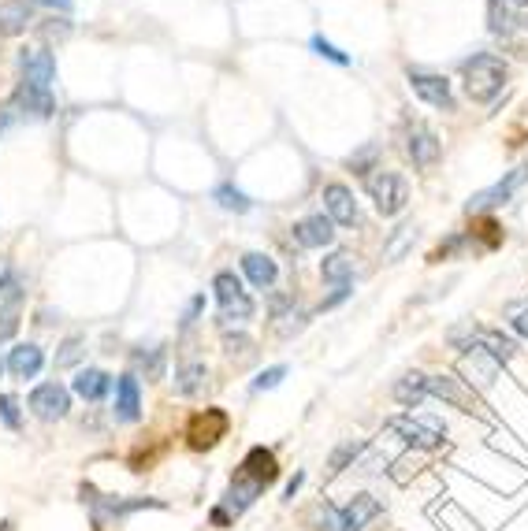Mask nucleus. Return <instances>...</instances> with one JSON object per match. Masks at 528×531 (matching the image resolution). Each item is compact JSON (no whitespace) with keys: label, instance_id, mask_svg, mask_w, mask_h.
<instances>
[{"label":"nucleus","instance_id":"obj_1","mask_svg":"<svg viewBox=\"0 0 528 531\" xmlns=\"http://www.w3.org/2000/svg\"><path fill=\"white\" fill-rule=\"evenodd\" d=\"M462 78H465V93L473 97L476 104H491L506 86V64L495 52H476L473 60L462 64Z\"/></svg>","mask_w":528,"mask_h":531},{"label":"nucleus","instance_id":"obj_2","mask_svg":"<svg viewBox=\"0 0 528 531\" xmlns=\"http://www.w3.org/2000/svg\"><path fill=\"white\" fill-rule=\"evenodd\" d=\"M212 294L220 305V324L224 327H242L253 320V298L242 290V279L235 272H216L212 279Z\"/></svg>","mask_w":528,"mask_h":531},{"label":"nucleus","instance_id":"obj_3","mask_svg":"<svg viewBox=\"0 0 528 531\" xmlns=\"http://www.w3.org/2000/svg\"><path fill=\"white\" fill-rule=\"evenodd\" d=\"M387 428L395 431L402 442L417 446V450H436V446H443V435H447V428H443L439 416H417V413L391 416Z\"/></svg>","mask_w":528,"mask_h":531},{"label":"nucleus","instance_id":"obj_4","mask_svg":"<svg viewBox=\"0 0 528 531\" xmlns=\"http://www.w3.org/2000/svg\"><path fill=\"white\" fill-rule=\"evenodd\" d=\"M365 190H369L376 212H380V216H387V220H391V216H398L402 208L410 205V186H406V179H402L398 171H376V175H369Z\"/></svg>","mask_w":528,"mask_h":531},{"label":"nucleus","instance_id":"obj_5","mask_svg":"<svg viewBox=\"0 0 528 531\" xmlns=\"http://www.w3.org/2000/svg\"><path fill=\"white\" fill-rule=\"evenodd\" d=\"M19 82L27 86H38V90H53L56 82V56L45 45H30V49L19 52Z\"/></svg>","mask_w":528,"mask_h":531},{"label":"nucleus","instance_id":"obj_6","mask_svg":"<svg viewBox=\"0 0 528 531\" xmlns=\"http://www.w3.org/2000/svg\"><path fill=\"white\" fill-rule=\"evenodd\" d=\"M19 312H23V283L15 272H0V342L15 338L19 331Z\"/></svg>","mask_w":528,"mask_h":531},{"label":"nucleus","instance_id":"obj_7","mask_svg":"<svg viewBox=\"0 0 528 531\" xmlns=\"http://www.w3.org/2000/svg\"><path fill=\"white\" fill-rule=\"evenodd\" d=\"M30 413L45 420V424H53V420H64L67 409H71V390L60 387V383H41V387L30 390Z\"/></svg>","mask_w":528,"mask_h":531},{"label":"nucleus","instance_id":"obj_8","mask_svg":"<svg viewBox=\"0 0 528 531\" xmlns=\"http://www.w3.org/2000/svg\"><path fill=\"white\" fill-rule=\"evenodd\" d=\"M410 90L421 97L424 104H432L439 112H454V93H450V78L447 75H436V71H417L413 67L410 75Z\"/></svg>","mask_w":528,"mask_h":531},{"label":"nucleus","instance_id":"obj_9","mask_svg":"<svg viewBox=\"0 0 528 531\" xmlns=\"http://www.w3.org/2000/svg\"><path fill=\"white\" fill-rule=\"evenodd\" d=\"M227 428H231V416H227L224 409H205V413H198L190 420L186 439H190L194 450H212V446L227 435Z\"/></svg>","mask_w":528,"mask_h":531},{"label":"nucleus","instance_id":"obj_10","mask_svg":"<svg viewBox=\"0 0 528 531\" xmlns=\"http://www.w3.org/2000/svg\"><path fill=\"white\" fill-rule=\"evenodd\" d=\"M424 394L428 398H439V402L454 405V409H462V413H476L480 402H476V394L465 387L462 379L454 376H424Z\"/></svg>","mask_w":528,"mask_h":531},{"label":"nucleus","instance_id":"obj_11","mask_svg":"<svg viewBox=\"0 0 528 531\" xmlns=\"http://www.w3.org/2000/svg\"><path fill=\"white\" fill-rule=\"evenodd\" d=\"M525 179H528V168L506 171V179H499L495 186H488V190H480V194L469 197V212H488V208L506 205V201L525 186Z\"/></svg>","mask_w":528,"mask_h":531},{"label":"nucleus","instance_id":"obj_12","mask_svg":"<svg viewBox=\"0 0 528 531\" xmlns=\"http://www.w3.org/2000/svg\"><path fill=\"white\" fill-rule=\"evenodd\" d=\"M320 201H324V216H328L331 223H339V227H354L357 223V201H354V190H350V186H343V182H328L324 194H320Z\"/></svg>","mask_w":528,"mask_h":531},{"label":"nucleus","instance_id":"obj_13","mask_svg":"<svg viewBox=\"0 0 528 531\" xmlns=\"http://www.w3.org/2000/svg\"><path fill=\"white\" fill-rule=\"evenodd\" d=\"M383 506L376 494H354L346 506H339V517H343V531H365L372 520L380 517Z\"/></svg>","mask_w":528,"mask_h":531},{"label":"nucleus","instance_id":"obj_14","mask_svg":"<svg viewBox=\"0 0 528 531\" xmlns=\"http://www.w3.org/2000/svg\"><path fill=\"white\" fill-rule=\"evenodd\" d=\"M406 153H410L413 168H432L439 160V153H443V145H439L436 130H428L424 123H417V127L406 134Z\"/></svg>","mask_w":528,"mask_h":531},{"label":"nucleus","instance_id":"obj_15","mask_svg":"<svg viewBox=\"0 0 528 531\" xmlns=\"http://www.w3.org/2000/svg\"><path fill=\"white\" fill-rule=\"evenodd\" d=\"M294 238H298V246L305 249H328L335 242V223L317 212V216H305V220L294 223Z\"/></svg>","mask_w":528,"mask_h":531},{"label":"nucleus","instance_id":"obj_16","mask_svg":"<svg viewBox=\"0 0 528 531\" xmlns=\"http://www.w3.org/2000/svg\"><path fill=\"white\" fill-rule=\"evenodd\" d=\"M112 416L119 424H134L142 416V387H138V376H119L116 379V405H112Z\"/></svg>","mask_w":528,"mask_h":531},{"label":"nucleus","instance_id":"obj_17","mask_svg":"<svg viewBox=\"0 0 528 531\" xmlns=\"http://www.w3.org/2000/svg\"><path fill=\"white\" fill-rule=\"evenodd\" d=\"M238 476H246V480L261 483V487L276 483V476H279L276 454H272V450H264V446H253L250 454L242 457V465H238Z\"/></svg>","mask_w":528,"mask_h":531},{"label":"nucleus","instance_id":"obj_18","mask_svg":"<svg viewBox=\"0 0 528 531\" xmlns=\"http://www.w3.org/2000/svg\"><path fill=\"white\" fill-rule=\"evenodd\" d=\"M41 368H45V353L34 342H19L12 353H8V372L15 379H38Z\"/></svg>","mask_w":528,"mask_h":531},{"label":"nucleus","instance_id":"obj_19","mask_svg":"<svg viewBox=\"0 0 528 531\" xmlns=\"http://www.w3.org/2000/svg\"><path fill=\"white\" fill-rule=\"evenodd\" d=\"M30 19H34V4H30V0H4V4H0V34H4V38L27 34Z\"/></svg>","mask_w":528,"mask_h":531},{"label":"nucleus","instance_id":"obj_20","mask_svg":"<svg viewBox=\"0 0 528 531\" xmlns=\"http://www.w3.org/2000/svg\"><path fill=\"white\" fill-rule=\"evenodd\" d=\"M112 387H116V379L108 376V372H101V368H82L79 376H75V383H71V390H75L79 398H86V402L108 398V390Z\"/></svg>","mask_w":528,"mask_h":531},{"label":"nucleus","instance_id":"obj_21","mask_svg":"<svg viewBox=\"0 0 528 531\" xmlns=\"http://www.w3.org/2000/svg\"><path fill=\"white\" fill-rule=\"evenodd\" d=\"M242 275H246L257 290H272L279 279V268L268 253H246V257H242Z\"/></svg>","mask_w":528,"mask_h":531},{"label":"nucleus","instance_id":"obj_22","mask_svg":"<svg viewBox=\"0 0 528 531\" xmlns=\"http://www.w3.org/2000/svg\"><path fill=\"white\" fill-rule=\"evenodd\" d=\"M205 383H209V368H205L201 361L183 364V368L175 372V394H179V398H194V394H201Z\"/></svg>","mask_w":528,"mask_h":531},{"label":"nucleus","instance_id":"obj_23","mask_svg":"<svg viewBox=\"0 0 528 531\" xmlns=\"http://www.w3.org/2000/svg\"><path fill=\"white\" fill-rule=\"evenodd\" d=\"M320 275L331 286H350V279H354V257L350 253H331V257L320 260Z\"/></svg>","mask_w":528,"mask_h":531},{"label":"nucleus","instance_id":"obj_24","mask_svg":"<svg viewBox=\"0 0 528 531\" xmlns=\"http://www.w3.org/2000/svg\"><path fill=\"white\" fill-rule=\"evenodd\" d=\"M395 402L406 405V409H417L421 402H428V394H424V372H410V376H402L395 383Z\"/></svg>","mask_w":528,"mask_h":531},{"label":"nucleus","instance_id":"obj_25","mask_svg":"<svg viewBox=\"0 0 528 531\" xmlns=\"http://www.w3.org/2000/svg\"><path fill=\"white\" fill-rule=\"evenodd\" d=\"M212 201L224 208V212H238V216H242V212H250V208H253L250 197L242 194L238 186H231V182H220V186L212 190Z\"/></svg>","mask_w":528,"mask_h":531},{"label":"nucleus","instance_id":"obj_26","mask_svg":"<svg viewBox=\"0 0 528 531\" xmlns=\"http://www.w3.org/2000/svg\"><path fill=\"white\" fill-rule=\"evenodd\" d=\"M361 450H365V442H343V446H339V450H335V454H331V461H328V472L331 476H339V472H343L346 465H350V461H354L357 454H361Z\"/></svg>","mask_w":528,"mask_h":531},{"label":"nucleus","instance_id":"obj_27","mask_svg":"<svg viewBox=\"0 0 528 531\" xmlns=\"http://www.w3.org/2000/svg\"><path fill=\"white\" fill-rule=\"evenodd\" d=\"M0 424L8 431L23 428V413H19V398L15 394H0Z\"/></svg>","mask_w":528,"mask_h":531},{"label":"nucleus","instance_id":"obj_28","mask_svg":"<svg viewBox=\"0 0 528 531\" xmlns=\"http://www.w3.org/2000/svg\"><path fill=\"white\" fill-rule=\"evenodd\" d=\"M134 364H138V368H146V379H160L164 376V350H149V353H138V357H134Z\"/></svg>","mask_w":528,"mask_h":531},{"label":"nucleus","instance_id":"obj_29","mask_svg":"<svg viewBox=\"0 0 528 531\" xmlns=\"http://www.w3.org/2000/svg\"><path fill=\"white\" fill-rule=\"evenodd\" d=\"M283 379H287V364H272V368H264L261 376L253 379V390H276Z\"/></svg>","mask_w":528,"mask_h":531},{"label":"nucleus","instance_id":"obj_30","mask_svg":"<svg viewBox=\"0 0 528 531\" xmlns=\"http://www.w3.org/2000/svg\"><path fill=\"white\" fill-rule=\"evenodd\" d=\"M309 45H313V52H317V56H324V60H331V64H339V67L350 64V56H346V52H339L335 45H331V41L320 38V34H317L313 41H309Z\"/></svg>","mask_w":528,"mask_h":531},{"label":"nucleus","instance_id":"obj_31","mask_svg":"<svg viewBox=\"0 0 528 531\" xmlns=\"http://www.w3.org/2000/svg\"><path fill=\"white\" fill-rule=\"evenodd\" d=\"M60 350H64V353H56V368H71V364H75V361L82 357V338H79V335L67 338Z\"/></svg>","mask_w":528,"mask_h":531},{"label":"nucleus","instance_id":"obj_32","mask_svg":"<svg viewBox=\"0 0 528 531\" xmlns=\"http://www.w3.org/2000/svg\"><path fill=\"white\" fill-rule=\"evenodd\" d=\"M34 8H45V12H60V15H71L75 8V0H30Z\"/></svg>","mask_w":528,"mask_h":531},{"label":"nucleus","instance_id":"obj_33","mask_svg":"<svg viewBox=\"0 0 528 531\" xmlns=\"http://www.w3.org/2000/svg\"><path fill=\"white\" fill-rule=\"evenodd\" d=\"M201 312H205V294H194V298H190V305H186L183 327H190V324H194V320H198Z\"/></svg>","mask_w":528,"mask_h":531},{"label":"nucleus","instance_id":"obj_34","mask_svg":"<svg viewBox=\"0 0 528 531\" xmlns=\"http://www.w3.org/2000/svg\"><path fill=\"white\" fill-rule=\"evenodd\" d=\"M224 346H227V353H250L253 342H250L246 335H227V338H224Z\"/></svg>","mask_w":528,"mask_h":531},{"label":"nucleus","instance_id":"obj_35","mask_svg":"<svg viewBox=\"0 0 528 531\" xmlns=\"http://www.w3.org/2000/svg\"><path fill=\"white\" fill-rule=\"evenodd\" d=\"M343 298H350V286H335V294H331V298L324 301L320 309H335V305H339V301H343Z\"/></svg>","mask_w":528,"mask_h":531},{"label":"nucleus","instance_id":"obj_36","mask_svg":"<svg viewBox=\"0 0 528 531\" xmlns=\"http://www.w3.org/2000/svg\"><path fill=\"white\" fill-rule=\"evenodd\" d=\"M302 480H305V476H302V472H298V476H294V480L287 483V498H294V494H298V487H302Z\"/></svg>","mask_w":528,"mask_h":531},{"label":"nucleus","instance_id":"obj_37","mask_svg":"<svg viewBox=\"0 0 528 531\" xmlns=\"http://www.w3.org/2000/svg\"><path fill=\"white\" fill-rule=\"evenodd\" d=\"M514 327H517V335H525V338H528V316H517Z\"/></svg>","mask_w":528,"mask_h":531},{"label":"nucleus","instance_id":"obj_38","mask_svg":"<svg viewBox=\"0 0 528 531\" xmlns=\"http://www.w3.org/2000/svg\"><path fill=\"white\" fill-rule=\"evenodd\" d=\"M502 8H528V0H495Z\"/></svg>","mask_w":528,"mask_h":531},{"label":"nucleus","instance_id":"obj_39","mask_svg":"<svg viewBox=\"0 0 528 531\" xmlns=\"http://www.w3.org/2000/svg\"><path fill=\"white\" fill-rule=\"evenodd\" d=\"M0 376H4V361H0Z\"/></svg>","mask_w":528,"mask_h":531}]
</instances>
